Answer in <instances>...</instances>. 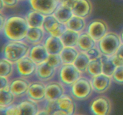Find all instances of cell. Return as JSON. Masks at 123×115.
I'll list each match as a JSON object with an SVG mask.
<instances>
[{
    "instance_id": "obj_1",
    "label": "cell",
    "mask_w": 123,
    "mask_h": 115,
    "mask_svg": "<svg viewBox=\"0 0 123 115\" xmlns=\"http://www.w3.org/2000/svg\"><path fill=\"white\" fill-rule=\"evenodd\" d=\"M30 26L26 18L19 16H12L7 17L2 32L10 41L25 40Z\"/></svg>"
},
{
    "instance_id": "obj_2",
    "label": "cell",
    "mask_w": 123,
    "mask_h": 115,
    "mask_svg": "<svg viewBox=\"0 0 123 115\" xmlns=\"http://www.w3.org/2000/svg\"><path fill=\"white\" fill-rule=\"evenodd\" d=\"M30 48L25 41H10L4 46L2 53L3 57L16 63L28 55Z\"/></svg>"
},
{
    "instance_id": "obj_3",
    "label": "cell",
    "mask_w": 123,
    "mask_h": 115,
    "mask_svg": "<svg viewBox=\"0 0 123 115\" xmlns=\"http://www.w3.org/2000/svg\"><path fill=\"white\" fill-rule=\"evenodd\" d=\"M122 44L120 36L114 32H108L105 37L97 41V47L102 55L112 56L116 53Z\"/></svg>"
},
{
    "instance_id": "obj_4",
    "label": "cell",
    "mask_w": 123,
    "mask_h": 115,
    "mask_svg": "<svg viewBox=\"0 0 123 115\" xmlns=\"http://www.w3.org/2000/svg\"><path fill=\"white\" fill-rule=\"evenodd\" d=\"M94 91L91 80L82 76L70 87L71 95L78 101L88 99Z\"/></svg>"
},
{
    "instance_id": "obj_5",
    "label": "cell",
    "mask_w": 123,
    "mask_h": 115,
    "mask_svg": "<svg viewBox=\"0 0 123 115\" xmlns=\"http://www.w3.org/2000/svg\"><path fill=\"white\" fill-rule=\"evenodd\" d=\"M82 73L74 64H63L58 70L60 81L64 86L71 87L82 77Z\"/></svg>"
},
{
    "instance_id": "obj_6",
    "label": "cell",
    "mask_w": 123,
    "mask_h": 115,
    "mask_svg": "<svg viewBox=\"0 0 123 115\" xmlns=\"http://www.w3.org/2000/svg\"><path fill=\"white\" fill-rule=\"evenodd\" d=\"M43 28L46 34L58 37H61L67 29L66 24L60 22L54 14L46 16Z\"/></svg>"
},
{
    "instance_id": "obj_7",
    "label": "cell",
    "mask_w": 123,
    "mask_h": 115,
    "mask_svg": "<svg viewBox=\"0 0 123 115\" xmlns=\"http://www.w3.org/2000/svg\"><path fill=\"white\" fill-rule=\"evenodd\" d=\"M86 32L97 42L108 34L109 26L102 19H94L87 25Z\"/></svg>"
},
{
    "instance_id": "obj_8",
    "label": "cell",
    "mask_w": 123,
    "mask_h": 115,
    "mask_svg": "<svg viewBox=\"0 0 123 115\" xmlns=\"http://www.w3.org/2000/svg\"><path fill=\"white\" fill-rule=\"evenodd\" d=\"M90 110L96 115H108L112 111V103L106 96H100L92 99L90 104Z\"/></svg>"
},
{
    "instance_id": "obj_9",
    "label": "cell",
    "mask_w": 123,
    "mask_h": 115,
    "mask_svg": "<svg viewBox=\"0 0 123 115\" xmlns=\"http://www.w3.org/2000/svg\"><path fill=\"white\" fill-rule=\"evenodd\" d=\"M32 10L42 13L44 16L53 14L60 4L58 0H29Z\"/></svg>"
},
{
    "instance_id": "obj_10",
    "label": "cell",
    "mask_w": 123,
    "mask_h": 115,
    "mask_svg": "<svg viewBox=\"0 0 123 115\" xmlns=\"http://www.w3.org/2000/svg\"><path fill=\"white\" fill-rule=\"evenodd\" d=\"M37 65L28 56L16 63V69L18 74L24 77H31L36 74Z\"/></svg>"
},
{
    "instance_id": "obj_11",
    "label": "cell",
    "mask_w": 123,
    "mask_h": 115,
    "mask_svg": "<svg viewBox=\"0 0 123 115\" xmlns=\"http://www.w3.org/2000/svg\"><path fill=\"white\" fill-rule=\"evenodd\" d=\"M46 85L42 81H36L31 83L27 92L28 99L39 103L46 100Z\"/></svg>"
},
{
    "instance_id": "obj_12",
    "label": "cell",
    "mask_w": 123,
    "mask_h": 115,
    "mask_svg": "<svg viewBox=\"0 0 123 115\" xmlns=\"http://www.w3.org/2000/svg\"><path fill=\"white\" fill-rule=\"evenodd\" d=\"M91 80L94 91L98 93L107 92L111 86L112 81V77L103 73L92 77Z\"/></svg>"
},
{
    "instance_id": "obj_13",
    "label": "cell",
    "mask_w": 123,
    "mask_h": 115,
    "mask_svg": "<svg viewBox=\"0 0 123 115\" xmlns=\"http://www.w3.org/2000/svg\"><path fill=\"white\" fill-rule=\"evenodd\" d=\"M31 83L25 77L15 78L10 81L9 87L16 97H22L27 94Z\"/></svg>"
},
{
    "instance_id": "obj_14",
    "label": "cell",
    "mask_w": 123,
    "mask_h": 115,
    "mask_svg": "<svg viewBox=\"0 0 123 115\" xmlns=\"http://www.w3.org/2000/svg\"><path fill=\"white\" fill-rule=\"evenodd\" d=\"M49 55L44 44H38L31 47L28 56L37 65H39L47 62Z\"/></svg>"
},
{
    "instance_id": "obj_15",
    "label": "cell",
    "mask_w": 123,
    "mask_h": 115,
    "mask_svg": "<svg viewBox=\"0 0 123 115\" xmlns=\"http://www.w3.org/2000/svg\"><path fill=\"white\" fill-rule=\"evenodd\" d=\"M65 93L64 85L61 82L52 81L46 84V100L56 102Z\"/></svg>"
},
{
    "instance_id": "obj_16",
    "label": "cell",
    "mask_w": 123,
    "mask_h": 115,
    "mask_svg": "<svg viewBox=\"0 0 123 115\" xmlns=\"http://www.w3.org/2000/svg\"><path fill=\"white\" fill-rule=\"evenodd\" d=\"M72 10L74 15L86 18L92 13V2L90 0H76Z\"/></svg>"
},
{
    "instance_id": "obj_17",
    "label": "cell",
    "mask_w": 123,
    "mask_h": 115,
    "mask_svg": "<svg viewBox=\"0 0 123 115\" xmlns=\"http://www.w3.org/2000/svg\"><path fill=\"white\" fill-rule=\"evenodd\" d=\"M56 109H59L66 113L67 115H72L75 113L76 110V103L72 97L64 94L56 102Z\"/></svg>"
},
{
    "instance_id": "obj_18",
    "label": "cell",
    "mask_w": 123,
    "mask_h": 115,
    "mask_svg": "<svg viewBox=\"0 0 123 115\" xmlns=\"http://www.w3.org/2000/svg\"><path fill=\"white\" fill-rule=\"evenodd\" d=\"M45 34L46 33L43 28H30L25 41L32 46L42 44L46 39Z\"/></svg>"
},
{
    "instance_id": "obj_19",
    "label": "cell",
    "mask_w": 123,
    "mask_h": 115,
    "mask_svg": "<svg viewBox=\"0 0 123 115\" xmlns=\"http://www.w3.org/2000/svg\"><path fill=\"white\" fill-rule=\"evenodd\" d=\"M57 69L52 67L46 62L37 66L36 77L42 81H48L55 77Z\"/></svg>"
},
{
    "instance_id": "obj_20",
    "label": "cell",
    "mask_w": 123,
    "mask_h": 115,
    "mask_svg": "<svg viewBox=\"0 0 123 115\" xmlns=\"http://www.w3.org/2000/svg\"><path fill=\"white\" fill-rule=\"evenodd\" d=\"M44 44L49 54H60L64 47L61 37L51 35L46 38Z\"/></svg>"
},
{
    "instance_id": "obj_21",
    "label": "cell",
    "mask_w": 123,
    "mask_h": 115,
    "mask_svg": "<svg viewBox=\"0 0 123 115\" xmlns=\"http://www.w3.org/2000/svg\"><path fill=\"white\" fill-rule=\"evenodd\" d=\"M97 46V42L86 31L80 34L76 46L79 51L87 52L90 49Z\"/></svg>"
},
{
    "instance_id": "obj_22",
    "label": "cell",
    "mask_w": 123,
    "mask_h": 115,
    "mask_svg": "<svg viewBox=\"0 0 123 115\" xmlns=\"http://www.w3.org/2000/svg\"><path fill=\"white\" fill-rule=\"evenodd\" d=\"M53 14L60 22L64 24L67 23L74 16L72 8L62 3H60Z\"/></svg>"
},
{
    "instance_id": "obj_23",
    "label": "cell",
    "mask_w": 123,
    "mask_h": 115,
    "mask_svg": "<svg viewBox=\"0 0 123 115\" xmlns=\"http://www.w3.org/2000/svg\"><path fill=\"white\" fill-rule=\"evenodd\" d=\"M19 109V115H36L40 110L37 102L28 99L18 104Z\"/></svg>"
},
{
    "instance_id": "obj_24",
    "label": "cell",
    "mask_w": 123,
    "mask_h": 115,
    "mask_svg": "<svg viewBox=\"0 0 123 115\" xmlns=\"http://www.w3.org/2000/svg\"><path fill=\"white\" fill-rule=\"evenodd\" d=\"M45 17L42 13L33 10L26 14L25 18L30 28H43Z\"/></svg>"
},
{
    "instance_id": "obj_25",
    "label": "cell",
    "mask_w": 123,
    "mask_h": 115,
    "mask_svg": "<svg viewBox=\"0 0 123 115\" xmlns=\"http://www.w3.org/2000/svg\"><path fill=\"white\" fill-rule=\"evenodd\" d=\"M85 18L74 15L69 21L66 24L67 29L73 30L79 33H82L85 29H86V25Z\"/></svg>"
},
{
    "instance_id": "obj_26",
    "label": "cell",
    "mask_w": 123,
    "mask_h": 115,
    "mask_svg": "<svg viewBox=\"0 0 123 115\" xmlns=\"http://www.w3.org/2000/svg\"><path fill=\"white\" fill-rule=\"evenodd\" d=\"M79 51L76 47L64 46L60 55L63 64H73L79 55Z\"/></svg>"
},
{
    "instance_id": "obj_27",
    "label": "cell",
    "mask_w": 123,
    "mask_h": 115,
    "mask_svg": "<svg viewBox=\"0 0 123 115\" xmlns=\"http://www.w3.org/2000/svg\"><path fill=\"white\" fill-rule=\"evenodd\" d=\"M80 33L73 30L67 29L61 37L64 46L76 47Z\"/></svg>"
},
{
    "instance_id": "obj_28",
    "label": "cell",
    "mask_w": 123,
    "mask_h": 115,
    "mask_svg": "<svg viewBox=\"0 0 123 115\" xmlns=\"http://www.w3.org/2000/svg\"><path fill=\"white\" fill-rule=\"evenodd\" d=\"M15 96L11 92L9 87L0 89V107L1 109H5L13 104Z\"/></svg>"
},
{
    "instance_id": "obj_29",
    "label": "cell",
    "mask_w": 123,
    "mask_h": 115,
    "mask_svg": "<svg viewBox=\"0 0 123 115\" xmlns=\"http://www.w3.org/2000/svg\"><path fill=\"white\" fill-rule=\"evenodd\" d=\"M91 59L86 52H80L73 64L82 73H86Z\"/></svg>"
},
{
    "instance_id": "obj_30",
    "label": "cell",
    "mask_w": 123,
    "mask_h": 115,
    "mask_svg": "<svg viewBox=\"0 0 123 115\" xmlns=\"http://www.w3.org/2000/svg\"><path fill=\"white\" fill-rule=\"evenodd\" d=\"M102 61V69L103 73L107 75L112 77L117 66L112 59V56H106L102 55L101 56Z\"/></svg>"
},
{
    "instance_id": "obj_31",
    "label": "cell",
    "mask_w": 123,
    "mask_h": 115,
    "mask_svg": "<svg viewBox=\"0 0 123 115\" xmlns=\"http://www.w3.org/2000/svg\"><path fill=\"white\" fill-rule=\"evenodd\" d=\"M86 73L91 77L103 73L102 61L101 57L99 58L96 59L91 60L88 67Z\"/></svg>"
},
{
    "instance_id": "obj_32",
    "label": "cell",
    "mask_w": 123,
    "mask_h": 115,
    "mask_svg": "<svg viewBox=\"0 0 123 115\" xmlns=\"http://www.w3.org/2000/svg\"><path fill=\"white\" fill-rule=\"evenodd\" d=\"M14 71L13 63L2 58L0 61V76L9 77Z\"/></svg>"
},
{
    "instance_id": "obj_33",
    "label": "cell",
    "mask_w": 123,
    "mask_h": 115,
    "mask_svg": "<svg viewBox=\"0 0 123 115\" xmlns=\"http://www.w3.org/2000/svg\"><path fill=\"white\" fill-rule=\"evenodd\" d=\"M47 62L48 64L56 69H59L63 65L60 54H50Z\"/></svg>"
},
{
    "instance_id": "obj_34",
    "label": "cell",
    "mask_w": 123,
    "mask_h": 115,
    "mask_svg": "<svg viewBox=\"0 0 123 115\" xmlns=\"http://www.w3.org/2000/svg\"><path fill=\"white\" fill-rule=\"evenodd\" d=\"M112 80L118 85H123V65L117 67L112 75Z\"/></svg>"
},
{
    "instance_id": "obj_35",
    "label": "cell",
    "mask_w": 123,
    "mask_h": 115,
    "mask_svg": "<svg viewBox=\"0 0 123 115\" xmlns=\"http://www.w3.org/2000/svg\"><path fill=\"white\" fill-rule=\"evenodd\" d=\"M117 67L123 65V43L121 44L116 53L112 56Z\"/></svg>"
},
{
    "instance_id": "obj_36",
    "label": "cell",
    "mask_w": 123,
    "mask_h": 115,
    "mask_svg": "<svg viewBox=\"0 0 123 115\" xmlns=\"http://www.w3.org/2000/svg\"><path fill=\"white\" fill-rule=\"evenodd\" d=\"M4 110V113L7 115H19V109L18 104H12L5 109H1Z\"/></svg>"
},
{
    "instance_id": "obj_37",
    "label": "cell",
    "mask_w": 123,
    "mask_h": 115,
    "mask_svg": "<svg viewBox=\"0 0 123 115\" xmlns=\"http://www.w3.org/2000/svg\"><path fill=\"white\" fill-rule=\"evenodd\" d=\"M86 53H87V55H88L90 58L91 59V60L99 58H100L102 55L100 50H99V49H98L97 46L96 47H94L92 48V49H90V50H88V51Z\"/></svg>"
},
{
    "instance_id": "obj_38",
    "label": "cell",
    "mask_w": 123,
    "mask_h": 115,
    "mask_svg": "<svg viewBox=\"0 0 123 115\" xmlns=\"http://www.w3.org/2000/svg\"><path fill=\"white\" fill-rule=\"evenodd\" d=\"M4 3L5 6L10 8H13L16 7L18 4L19 0H2Z\"/></svg>"
},
{
    "instance_id": "obj_39",
    "label": "cell",
    "mask_w": 123,
    "mask_h": 115,
    "mask_svg": "<svg viewBox=\"0 0 123 115\" xmlns=\"http://www.w3.org/2000/svg\"><path fill=\"white\" fill-rule=\"evenodd\" d=\"M0 78H1V87H0V89L9 87L10 81H8V77L1 76Z\"/></svg>"
},
{
    "instance_id": "obj_40",
    "label": "cell",
    "mask_w": 123,
    "mask_h": 115,
    "mask_svg": "<svg viewBox=\"0 0 123 115\" xmlns=\"http://www.w3.org/2000/svg\"><path fill=\"white\" fill-rule=\"evenodd\" d=\"M7 19V18L4 15H3L2 12H1V32L3 31L5 25H6Z\"/></svg>"
},
{
    "instance_id": "obj_41",
    "label": "cell",
    "mask_w": 123,
    "mask_h": 115,
    "mask_svg": "<svg viewBox=\"0 0 123 115\" xmlns=\"http://www.w3.org/2000/svg\"><path fill=\"white\" fill-rule=\"evenodd\" d=\"M53 115H67V114H66V112H64V111H62V110H59V109H56V110H54V111L52 112Z\"/></svg>"
},
{
    "instance_id": "obj_42",
    "label": "cell",
    "mask_w": 123,
    "mask_h": 115,
    "mask_svg": "<svg viewBox=\"0 0 123 115\" xmlns=\"http://www.w3.org/2000/svg\"><path fill=\"white\" fill-rule=\"evenodd\" d=\"M5 7H6V6H5L4 2L2 0H1V6H0V7H1V12H2V10H3L4 8H5Z\"/></svg>"
},
{
    "instance_id": "obj_43",
    "label": "cell",
    "mask_w": 123,
    "mask_h": 115,
    "mask_svg": "<svg viewBox=\"0 0 123 115\" xmlns=\"http://www.w3.org/2000/svg\"><path fill=\"white\" fill-rule=\"evenodd\" d=\"M120 37H121V41H122V43H123V30L121 33V35H120Z\"/></svg>"
},
{
    "instance_id": "obj_44",
    "label": "cell",
    "mask_w": 123,
    "mask_h": 115,
    "mask_svg": "<svg viewBox=\"0 0 123 115\" xmlns=\"http://www.w3.org/2000/svg\"><path fill=\"white\" fill-rule=\"evenodd\" d=\"M58 1H59V2H60V3H61V2H64V1H66V0H58Z\"/></svg>"
},
{
    "instance_id": "obj_45",
    "label": "cell",
    "mask_w": 123,
    "mask_h": 115,
    "mask_svg": "<svg viewBox=\"0 0 123 115\" xmlns=\"http://www.w3.org/2000/svg\"><path fill=\"white\" fill-rule=\"evenodd\" d=\"M19 1H26V0H19Z\"/></svg>"
}]
</instances>
